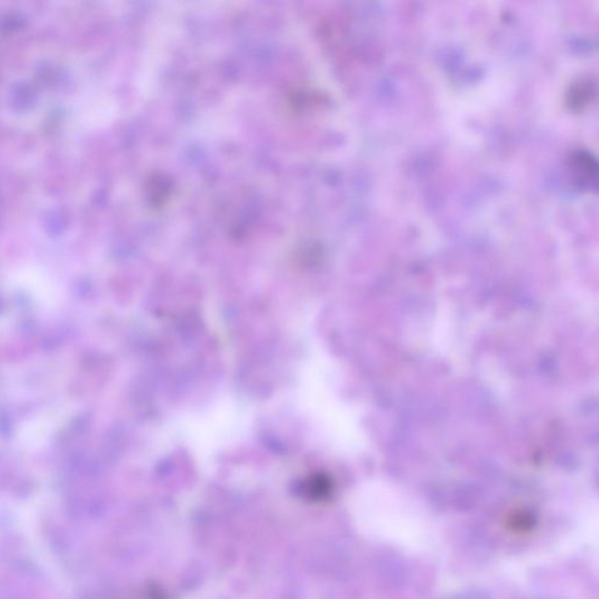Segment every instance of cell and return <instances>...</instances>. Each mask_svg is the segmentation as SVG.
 I'll use <instances>...</instances> for the list:
<instances>
[{"instance_id": "1", "label": "cell", "mask_w": 599, "mask_h": 599, "mask_svg": "<svg viewBox=\"0 0 599 599\" xmlns=\"http://www.w3.org/2000/svg\"><path fill=\"white\" fill-rule=\"evenodd\" d=\"M573 168L576 175V178L580 181L582 185L593 184V181L597 179V163L596 159L593 158L588 153H577L573 156Z\"/></svg>"}, {"instance_id": "2", "label": "cell", "mask_w": 599, "mask_h": 599, "mask_svg": "<svg viewBox=\"0 0 599 599\" xmlns=\"http://www.w3.org/2000/svg\"><path fill=\"white\" fill-rule=\"evenodd\" d=\"M595 95V84L589 79H583L573 84L568 94V102L575 111H582Z\"/></svg>"}]
</instances>
